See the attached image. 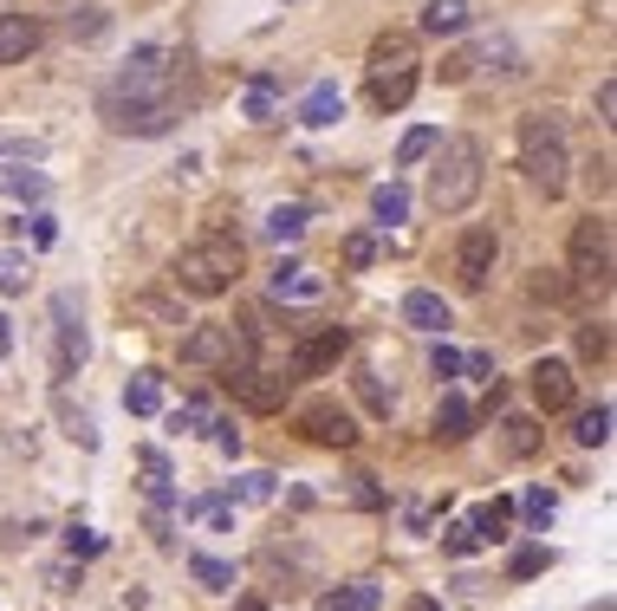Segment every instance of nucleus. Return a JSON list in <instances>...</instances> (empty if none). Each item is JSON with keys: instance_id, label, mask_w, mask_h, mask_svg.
Wrapping results in <instances>:
<instances>
[{"instance_id": "f257e3e1", "label": "nucleus", "mask_w": 617, "mask_h": 611, "mask_svg": "<svg viewBox=\"0 0 617 611\" xmlns=\"http://www.w3.org/2000/svg\"><path fill=\"white\" fill-rule=\"evenodd\" d=\"M98 117L117 137H163L182 124V98H176V59L163 46H143L104 91H98Z\"/></svg>"}, {"instance_id": "f03ea898", "label": "nucleus", "mask_w": 617, "mask_h": 611, "mask_svg": "<svg viewBox=\"0 0 617 611\" xmlns=\"http://www.w3.org/2000/svg\"><path fill=\"white\" fill-rule=\"evenodd\" d=\"M429 156H436V169H429V208L436 215H462L481 195V169H488L481 143L475 137H436Z\"/></svg>"}, {"instance_id": "7ed1b4c3", "label": "nucleus", "mask_w": 617, "mask_h": 611, "mask_svg": "<svg viewBox=\"0 0 617 611\" xmlns=\"http://www.w3.org/2000/svg\"><path fill=\"white\" fill-rule=\"evenodd\" d=\"M520 169H527V182H534L547 202L566 195V182H573V156H566V130H560L553 111H540V117L520 124Z\"/></svg>"}, {"instance_id": "20e7f679", "label": "nucleus", "mask_w": 617, "mask_h": 611, "mask_svg": "<svg viewBox=\"0 0 617 611\" xmlns=\"http://www.w3.org/2000/svg\"><path fill=\"white\" fill-rule=\"evenodd\" d=\"M234 280H241V241H228V234L189 241V247L176 254V287L195 293V300H221Z\"/></svg>"}, {"instance_id": "39448f33", "label": "nucleus", "mask_w": 617, "mask_h": 611, "mask_svg": "<svg viewBox=\"0 0 617 611\" xmlns=\"http://www.w3.org/2000/svg\"><path fill=\"white\" fill-rule=\"evenodd\" d=\"M573 280L586 293H612V221L605 215H586L573 228Z\"/></svg>"}, {"instance_id": "423d86ee", "label": "nucleus", "mask_w": 617, "mask_h": 611, "mask_svg": "<svg viewBox=\"0 0 617 611\" xmlns=\"http://www.w3.org/2000/svg\"><path fill=\"white\" fill-rule=\"evenodd\" d=\"M221 384H228V397H234V404H247V410H260V417L286 410V397H293V378H286V371H260L254 358L221 365Z\"/></svg>"}, {"instance_id": "0eeeda50", "label": "nucleus", "mask_w": 617, "mask_h": 611, "mask_svg": "<svg viewBox=\"0 0 617 611\" xmlns=\"http://www.w3.org/2000/svg\"><path fill=\"white\" fill-rule=\"evenodd\" d=\"M85 352H91V339H85V306H78V293H52V371H59V384L78 378Z\"/></svg>"}, {"instance_id": "6e6552de", "label": "nucleus", "mask_w": 617, "mask_h": 611, "mask_svg": "<svg viewBox=\"0 0 617 611\" xmlns=\"http://www.w3.org/2000/svg\"><path fill=\"white\" fill-rule=\"evenodd\" d=\"M254 352V339L241 326H195L182 339V365H241Z\"/></svg>"}, {"instance_id": "1a4fd4ad", "label": "nucleus", "mask_w": 617, "mask_h": 611, "mask_svg": "<svg viewBox=\"0 0 617 611\" xmlns=\"http://www.w3.org/2000/svg\"><path fill=\"white\" fill-rule=\"evenodd\" d=\"M494 260H501V234H494V228H468L462 247H455V280H462L468 293H481L488 273H494Z\"/></svg>"}, {"instance_id": "9d476101", "label": "nucleus", "mask_w": 617, "mask_h": 611, "mask_svg": "<svg viewBox=\"0 0 617 611\" xmlns=\"http://www.w3.org/2000/svg\"><path fill=\"white\" fill-rule=\"evenodd\" d=\"M267 293H273L280 306H319V300H325V273H312V267H299V260H280V267L267 273Z\"/></svg>"}, {"instance_id": "9b49d317", "label": "nucleus", "mask_w": 617, "mask_h": 611, "mask_svg": "<svg viewBox=\"0 0 617 611\" xmlns=\"http://www.w3.org/2000/svg\"><path fill=\"white\" fill-rule=\"evenodd\" d=\"M345 352H351V332H345V326H319V332L293 352V378H319V371H332Z\"/></svg>"}, {"instance_id": "f8f14e48", "label": "nucleus", "mask_w": 617, "mask_h": 611, "mask_svg": "<svg viewBox=\"0 0 617 611\" xmlns=\"http://www.w3.org/2000/svg\"><path fill=\"white\" fill-rule=\"evenodd\" d=\"M527 384H534V404H540V410H573V397H579V378H573V365H560V358H540V365L527 371Z\"/></svg>"}, {"instance_id": "ddd939ff", "label": "nucleus", "mask_w": 617, "mask_h": 611, "mask_svg": "<svg viewBox=\"0 0 617 611\" xmlns=\"http://www.w3.org/2000/svg\"><path fill=\"white\" fill-rule=\"evenodd\" d=\"M299 430H306L312 443H325V449H351V443H358V423H351L338 404H325V397L299 410Z\"/></svg>"}, {"instance_id": "4468645a", "label": "nucleus", "mask_w": 617, "mask_h": 611, "mask_svg": "<svg viewBox=\"0 0 617 611\" xmlns=\"http://www.w3.org/2000/svg\"><path fill=\"white\" fill-rule=\"evenodd\" d=\"M371 78H416V33H377L371 39Z\"/></svg>"}, {"instance_id": "2eb2a0df", "label": "nucleus", "mask_w": 617, "mask_h": 611, "mask_svg": "<svg viewBox=\"0 0 617 611\" xmlns=\"http://www.w3.org/2000/svg\"><path fill=\"white\" fill-rule=\"evenodd\" d=\"M403 326H416V332H449V300L429 293V287H410V293H403Z\"/></svg>"}, {"instance_id": "dca6fc26", "label": "nucleus", "mask_w": 617, "mask_h": 611, "mask_svg": "<svg viewBox=\"0 0 617 611\" xmlns=\"http://www.w3.org/2000/svg\"><path fill=\"white\" fill-rule=\"evenodd\" d=\"M46 189H52V182H46V169H26L20 156H7V163H0V195H7V202H46Z\"/></svg>"}, {"instance_id": "f3484780", "label": "nucleus", "mask_w": 617, "mask_h": 611, "mask_svg": "<svg viewBox=\"0 0 617 611\" xmlns=\"http://www.w3.org/2000/svg\"><path fill=\"white\" fill-rule=\"evenodd\" d=\"M39 46V20L33 13H0V65H20Z\"/></svg>"}, {"instance_id": "a211bd4d", "label": "nucleus", "mask_w": 617, "mask_h": 611, "mask_svg": "<svg viewBox=\"0 0 617 611\" xmlns=\"http://www.w3.org/2000/svg\"><path fill=\"white\" fill-rule=\"evenodd\" d=\"M345 117V91L325 78V85H312L306 98H299V124H312V130H325V124H338Z\"/></svg>"}, {"instance_id": "6ab92c4d", "label": "nucleus", "mask_w": 617, "mask_h": 611, "mask_svg": "<svg viewBox=\"0 0 617 611\" xmlns=\"http://www.w3.org/2000/svg\"><path fill=\"white\" fill-rule=\"evenodd\" d=\"M468 20H475V0H429V7H423V33H429V39L468 33Z\"/></svg>"}, {"instance_id": "aec40b11", "label": "nucleus", "mask_w": 617, "mask_h": 611, "mask_svg": "<svg viewBox=\"0 0 617 611\" xmlns=\"http://www.w3.org/2000/svg\"><path fill=\"white\" fill-rule=\"evenodd\" d=\"M468 423H475L468 397H462V391H442V404H436V436H442V443H462Z\"/></svg>"}, {"instance_id": "412c9836", "label": "nucleus", "mask_w": 617, "mask_h": 611, "mask_svg": "<svg viewBox=\"0 0 617 611\" xmlns=\"http://www.w3.org/2000/svg\"><path fill=\"white\" fill-rule=\"evenodd\" d=\"M124 410H130V417H156V410H163V378H156V371H137V378L124 384Z\"/></svg>"}, {"instance_id": "4be33fe9", "label": "nucleus", "mask_w": 617, "mask_h": 611, "mask_svg": "<svg viewBox=\"0 0 617 611\" xmlns=\"http://www.w3.org/2000/svg\"><path fill=\"white\" fill-rule=\"evenodd\" d=\"M273 104H280V78H273V72H254V85H247V98H241V117L267 124V117H273Z\"/></svg>"}, {"instance_id": "5701e85b", "label": "nucleus", "mask_w": 617, "mask_h": 611, "mask_svg": "<svg viewBox=\"0 0 617 611\" xmlns=\"http://www.w3.org/2000/svg\"><path fill=\"white\" fill-rule=\"evenodd\" d=\"M306 221H312V208H306V202H280L260 228H267V241H299V234H306Z\"/></svg>"}, {"instance_id": "b1692460", "label": "nucleus", "mask_w": 617, "mask_h": 611, "mask_svg": "<svg viewBox=\"0 0 617 611\" xmlns=\"http://www.w3.org/2000/svg\"><path fill=\"white\" fill-rule=\"evenodd\" d=\"M475 540L481 547H494V540H507V527H514V501H488V508H475Z\"/></svg>"}, {"instance_id": "393cba45", "label": "nucleus", "mask_w": 617, "mask_h": 611, "mask_svg": "<svg viewBox=\"0 0 617 611\" xmlns=\"http://www.w3.org/2000/svg\"><path fill=\"white\" fill-rule=\"evenodd\" d=\"M273 495H280V488H273V475H267V469H247V475H234V482H228V501H247V508H267Z\"/></svg>"}, {"instance_id": "a878e982", "label": "nucleus", "mask_w": 617, "mask_h": 611, "mask_svg": "<svg viewBox=\"0 0 617 611\" xmlns=\"http://www.w3.org/2000/svg\"><path fill=\"white\" fill-rule=\"evenodd\" d=\"M377 599H384V593H377L371 580H358V586H338V593H325V606H319V611H377Z\"/></svg>"}, {"instance_id": "bb28decb", "label": "nucleus", "mask_w": 617, "mask_h": 611, "mask_svg": "<svg viewBox=\"0 0 617 611\" xmlns=\"http://www.w3.org/2000/svg\"><path fill=\"white\" fill-rule=\"evenodd\" d=\"M371 215H377L384 228H397V221L410 215V189H403V182H384V189L371 195Z\"/></svg>"}, {"instance_id": "cd10ccee", "label": "nucleus", "mask_w": 617, "mask_h": 611, "mask_svg": "<svg viewBox=\"0 0 617 611\" xmlns=\"http://www.w3.org/2000/svg\"><path fill=\"white\" fill-rule=\"evenodd\" d=\"M586 449H605L612 443V404H592V410H579V430H573Z\"/></svg>"}, {"instance_id": "c85d7f7f", "label": "nucleus", "mask_w": 617, "mask_h": 611, "mask_svg": "<svg viewBox=\"0 0 617 611\" xmlns=\"http://www.w3.org/2000/svg\"><path fill=\"white\" fill-rule=\"evenodd\" d=\"M189 573H195L208 593H234V567H228V560H215V553H189Z\"/></svg>"}, {"instance_id": "c756f323", "label": "nucleus", "mask_w": 617, "mask_h": 611, "mask_svg": "<svg viewBox=\"0 0 617 611\" xmlns=\"http://www.w3.org/2000/svg\"><path fill=\"white\" fill-rule=\"evenodd\" d=\"M65 33H72V39H104V33H111V13H104V7H72V13H65Z\"/></svg>"}, {"instance_id": "7c9ffc66", "label": "nucleus", "mask_w": 617, "mask_h": 611, "mask_svg": "<svg viewBox=\"0 0 617 611\" xmlns=\"http://www.w3.org/2000/svg\"><path fill=\"white\" fill-rule=\"evenodd\" d=\"M189 521H202V527H234V501L228 495H202V501H189Z\"/></svg>"}, {"instance_id": "2f4dec72", "label": "nucleus", "mask_w": 617, "mask_h": 611, "mask_svg": "<svg viewBox=\"0 0 617 611\" xmlns=\"http://www.w3.org/2000/svg\"><path fill=\"white\" fill-rule=\"evenodd\" d=\"M410 91H416V78H371V104L377 111H403Z\"/></svg>"}, {"instance_id": "473e14b6", "label": "nucleus", "mask_w": 617, "mask_h": 611, "mask_svg": "<svg viewBox=\"0 0 617 611\" xmlns=\"http://www.w3.org/2000/svg\"><path fill=\"white\" fill-rule=\"evenodd\" d=\"M520 514H527V527H534V534H547V527H553V514H560V501H553L547 488H527V495H520Z\"/></svg>"}, {"instance_id": "72a5a7b5", "label": "nucleus", "mask_w": 617, "mask_h": 611, "mask_svg": "<svg viewBox=\"0 0 617 611\" xmlns=\"http://www.w3.org/2000/svg\"><path fill=\"white\" fill-rule=\"evenodd\" d=\"M429 150H436V130H429V124H416V130H410V137L397 143V169H416V163H423Z\"/></svg>"}, {"instance_id": "f704fd0d", "label": "nucleus", "mask_w": 617, "mask_h": 611, "mask_svg": "<svg viewBox=\"0 0 617 611\" xmlns=\"http://www.w3.org/2000/svg\"><path fill=\"white\" fill-rule=\"evenodd\" d=\"M475 65H481V46L449 52V59H442V85H468V78H475Z\"/></svg>"}, {"instance_id": "c9c22d12", "label": "nucleus", "mask_w": 617, "mask_h": 611, "mask_svg": "<svg viewBox=\"0 0 617 611\" xmlns=\"http://www.w3.org/2000/svg\"><path fill=\"white\" fill-rule=\"evenodd\" d=\"M59 417H65V436H72V443H78V449H98V423H91V417H85V410H72V404H65V397H59Z\"/></svg>"}, {"instance_id": "e433bc0d", "label": "nucleus", "mask_w": 617, "mask_h": 611, "mask_svg": "<svg viewBox=\"0 0 617 611\" xmlns=\"http://www.w3.org/2000/svg\"><path fill=\"white\" fill-rule=\"evenodd\" d=\"M501 430H507V449H514V456H534V449H540V423H534V417H507Z\"/></svg>"}, {"instance_id": "4c0bfd02", "label": "nucleus", "mask_w": 617, "mask_h": 611, "mask_svg": "<svg viewBox=\"0 0 617 611\" xmlns=\"http://www.w3.org/2000/svg\"><path fill=\"white\" fill-rule=\"evenodd\" d=\"M358 397H364L377 417H390V391H384V378H377L371 365H358Z\"/></svg>"}, {"instance_id": "58836bf2", "label": "nucleus", "mask_w": 617, "mask_h": 611, "mask_svg": "<svg viewBox=\"0 0 617 611\" xmlns=\"http://www.w3.org/2000/svg\"><path fill=\"white\" fill-rule=\"evenodd\" d=\"M475 547H481V540H475V527H468V521H455V527L442 534V553H455V560H468Z\"/></svg>"}, {"instance_id": "ea45409f", "label": "nucleus", "mask_w": 617, "mask_h": 611, "mask_svg": "<svg viewBox=\"0 0 617 611\" xmlns=\"http://www.w3.org/2000/svg\"><path fill=\"white\" fill-rule=\"evenodd\" d=\"M26 280H33L26 260L20 254H0V293H26Z\"/></svg>"}, {"instance_id": "a19ab883", "label": "nucleus", "mask_w": 617, "mask_h": 611, "mask_svg": "<svg viewBox=\"0 0 617 611\" xmlns=\"http://www.w3.org/2000/svg\"><path fill=\"white\" fill-rule=\"evenodd\" d=\"M7 156H20V163H39V156H46V143H39V137H0V163H7Z\"/></svg>"}, {"instance_id": "79ce46f5", "label": "nucleus", "mask_w": 617, "mask_h": 611, "mask_svg": "<svg viewBox=\"0 0 617 611\" xmlns=\"http://www.w3.org/2000/svg\"><path fill=\"white\" fill-rule=\"evenodd\" d=\"M169 430H182V436H202V430H208V410H202V404H182V410L169 417Z\"/></svg>"}, {"instance_id": "37998d69", "label": "nucleus", "mask_w": 617, "mask_h": 611, "mask_svg": "<svg viewBox=\"0 0 617 611\" xmlns=\"http://www.w3.org/2000/svg\"><path fill=\"white\" fill-rule=\"evenodd\" d=\"M208 436H215V449H221V456H241V430H234L228 417H208Z\"/></svg>"}, {"instance_id": "c03bdc74", "label": "nucleus", "mask_w": 617, "mask_h": 611, "mask_svg": "<svg viewBox=\"0 0 617 611\" xmlns=\"http://www.w3.org/2000/svg\"><path fill=\"white\" fill-rule=\"evenodd\" d=\"M507 573H514V580H534V573H547V547H520Z\"/></svg>"}, {"instance_id": "a18cd8bd", "label": "nucleus", "mask_w": 617, "mask_h": 611, "mask_svg": "<svg viewBox=\"0 0 617 611\" xmlns=\"http://www.w3.org/2000/svg\"><path fill=\"white\" fill-rule=\"evenodd\" d=\"M345 260H351V267H371V260H377V241H371V234H351V241H345Z\"/></svg>"}, {"instance_id": "49530a36", "label": "nucleus", "mask_w": 617, "mask_h": 611, "mask_svg": "<svg viewBox=\"0 0 617 611\" xmlns=\"http://www.w3.org/2000/svg\"><path fill=\"white\" fill-rule=\"evenodd\" d=\"M579 352H586V358H605V352H612V332H605V326H586V332H579Z\"/></svg>"}, {"instance_id": "de8ad7c7", "label": "nucleus", "mask_w": 617, "mask_h": 611, "mask_svg": "<svg viewBox=\"0 0 617 611\" xmlns=\"http://www.w3.org/2000/svg\"><path fill=\"white\" fill-rule=\"evenodd\" d=\"M65 540H72V553H85V560H98V553H104V540H98L91 527H72Z\"/></svg>"}, {"instance_id": "09e8293b", "label": "nucleus", "mask_w": 617, "mask_h": 611, "mask_svg": "<svg viewBox=\"0 0 617 611\" xmlns=\"http://www.w3.org/2000/svg\"><path fill=\"white\" fill-rule=\"evenodd\" d=\"M429 365H436V378H455V371H462V352H449V345H436V358H429Z\"/></svg>"}, {"instance_id": "8fccbe9b", "label": "nucleus", "mask_w": 617, "mask_h": 611, "mask_svg": "<svg viewBox=\"0 0 617 611\" xmlns=\"http://www.w3.org/2000/svg\"><path fill=\"white\" fill-rule=\"evenodd\" d=\"M599 117H605V124H617V78H605V85H599Z\"/></svg>"}, {"instance_id": "3c124183", "label": "nucleus", "mask_w": 617, "mask_h": 611, "mask_svg": "<svg viewBox=\"0 0 617 611\" xmlns=\"http://www.w3.org/2000/svg\"><path fill=\"white\" fill-rule=\"evenodd\" d=\"M592 195H612V156L592 163Z\"/></svg>"}, {"instance_id": "603ef678", "label": "nucleus", "mask_w": 617, "mask_h": 611, "mask_svg": "<svg viewBox=\"0 0 617 611\" xmlns=\"http://www.w3.org/2000/svg\"><path fill=\"white\" fill-rule=\"evenodd\" d=\"M26 221H33V241H39V247H52V241H59V228H52V215H26Z\"/></svg>"}, {"instance_id": "864d4df0", "label": "nucleus", "mask_w": 617, "mask_h": 611, "mask_svg": "<svg viewBox=\"0 0 617 611\" xmlns=\"http://www.w3.org/2000/svg\"><path fill=\"white\" fill-rule=\"evenodd\" d=\"M13 352V326H7V313H0V358Z\"/></svg>"}, {"instance_id": "5fc2aeb1", "label": "nucleus", "mask_w": 617, "mask_h": 611, "mask_svg": "<svg viewBox=\"0 0 617 611\" xmlns=\"http://www.w3.org/2000/svg\"><path fill=\"white\" fill-rule=\"evenodd\" d=\"M403 611H442V606H436V599H410Z\"/></svg>"}, {"instance_id": "6e6d98bb", "label": "nucleus", "mask_w": 617, "mask_h": 611, "mask_svg": "<svg viewBox=\"0 0 617 611\" xmlns=\"http://www.w3.org/2000/svg\"><path fill=\"white\" fill-rule=\"evenodd\" d=\"M234 611H267V606H260V599H241V606H234Z\"/></svg>"}]
</instances>
